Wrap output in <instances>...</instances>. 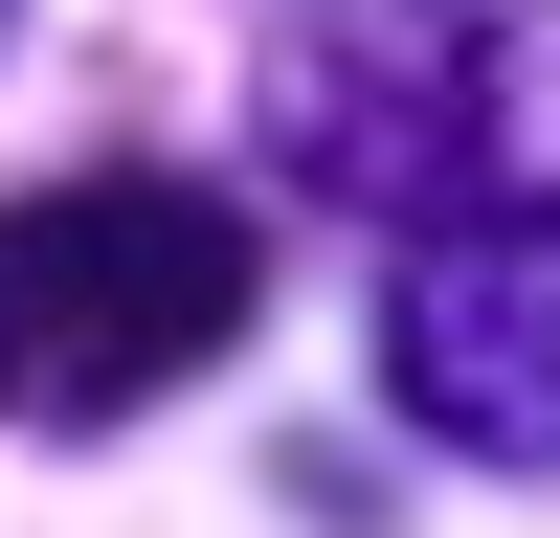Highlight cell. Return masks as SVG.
Here are the masks:
<instances>
[{
    "label": "cell",
    "mask_w": 560,
    "mask_h": 538,
    "mask_svg": "<svg viewBox=\"0 0 560 538\" xmlns=\"http://www.w3.org/2000/svg\"><path fill=\"white\" fill-rule=\"evenodd\" d=\"M269 157L359 224L560 202V0H314L269 45Z\"/></svg>",
    "instance_id": "1"
},
{
    "label": "cell",
    "mask_w": 560,
    "mask_h": 538,
    "mask_svg": "<svg viewBox=\"0 0 560 538\" xmlns=\"http://www.w3.org/2000/svg\"><path fill=\"white\" fill-rule=\"evenodd\" d=\"M247 292H269L247 202H202V179H45L0 224V382L68 404V426L158 404V382H202L247 337Z\"/></svg>",
    "instance_id": "2"
},
{
    "label": "cell",
    "mask_w": 560,
    "mask_h": 538,
    "mask_svg": "<svg viewBox=\"0 0 560 538\" xmlns=\"http://www.w3.org/2000/svg\"><path fill=\"white\" fill-rule=\"evenodd\" d=\"M382 382H404V426L471 448V471H560V202H471V224L404 247Z\"/></svg>",
    "instance_id": "3"
}]
</instances>
